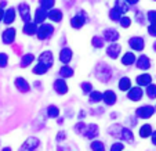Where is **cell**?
I'll return each instance as SVG.
<instances>
[{
	"mask_svg": "<svg viewBox=\"0 0 156 151\" xmlns=\"http://www.w3.org/2000/svg\"><path fill=\"white\" fill-rule=\"evenodd\" d=\"M108 133L111 136L116 137V139H120L123 142H127V143H133L134 142V134L133 132L130 131L129 127H124L122 126L120 123H113L109 126L108 129Z\"/></svg>",
	"mask_w": 156,
	"mask_h": 151,
	"instance_id": "6da1fadb",
	"label": "cell"
},
{
	"mask_svg": "<svg viewBox=\"0 0 156 151\" xmlns=\"http://www.w3.org/2000/svg\"><path fill=\"white\" fill-rule=\"evenodd\" d=\"M94 74H95V78H97L100 82L106 83L112 78V68H111L106 62H100V64L95 67Z\"/></svg>",
	"mask_w": 156,
	"mask_h": 151,
	"instance_id": "7a4b0ae2",
	"label": "cell"
},
{
	"mask_svg": "<svg viewBox=\"0 0 156 151\" xmlns=\"http://www.w3.org/2000/svg\"><path fill=\"white\" fill-rule=\"evenodd\" d=\"M54 33V27L50 24H41L40 27H39L37 32H36V36H37V39H40V40H46V39L51 38Z\"/></svg>",
	"mask_w": 156,
	"mask_h": 151,
	"instance_id": "3957f363",
	"label": "cell"
},
{
	"mask_svg": "<svg viewBox=\"0 0 156 151\" xmlns=\"http://www.w3.org/2000/svg\"><path fill=\"white\" fill-rule=\"evenodd\" d=\"M153 114H155V107L152 105H142L136 111V116L141 119H149L151 116H153Z\"/></svg>",
	"mask_w": 156,
	"mask_h": 151,
	"instance_id": "277c9868",
	"label": "cell"
},
{
	"mask_svg": "<svg viewBox=\"0 0 156 151\" xmlns=\"http://www.w3.org/2000/svg\"><path fill=\"white\" fill-rule=\"evenodd\" d=\"M86 20H87V14L82 10V11H79L75 17L71 18V27L75 28V29H80V28L86 24Z\"/></svg>",
	"mask_w": 156,
	"mask_h": 151,
	"instance_id": "5b68a950",
	"label": "cell"
},
{
	"mask_svg": "<svg viewBox=\"0 0 156 151\" xmlns=\"http://www.w3.org/2000/svg\"><path fill=\"white\" fill-rule=\"evenodd\" d=\"M39 64H41L43 67H46L47 69H50L54 64V57H53V53L51 51H43V53L39 56V60H37Z\"/></svg>",
	"mask_w": 156,
	"mask_h": 151,
	"instance_id": "8992f818",
	"label": "cell"
},
{
	"mask_svg": "<svg viewBox=\"0 0 156 151\" xmlns=\"http://www.w3.org/2000/svg\"><path fill=\"white\" fill-rule=\"evenodd\" d=\"M39 145H40V140H39L37 137L30 136L24 142V144L20 148V151H35Z\"/></svg>",
	"mask_w": 156,
	"mask_h": 151,
	"instance_id": "52a82bcc",
	"label": "cell"
},
{
	"mask_svg": "<svg viewBox=\"0 0 156 151\" xmlns=\"http://www.w3.org/2000/svg\"><path fill=\"white\" fill-rule=\"evenodd\" d=\"M98 134H100V127H98V125L97 123H88L87 126H86V131H84V133H83V136H84L86 139L93 142Z\"/></svg>",
	"mask_w": 156,
	"mask_h": 151,
	"instance_id": "ba28073f",
	"label": "cell"
},
{
	"mask_svg": "<svg viewBox=\"0 0 156 151\" xmlns=\"http://www.w3.org/2000/svg\"><path fill=\"white\" fill-rule=\"evenodd\" d=\"M129 46L136 51H142L145 47V40L141 36H133L129 39Z\"/></svg>",
	"mask_w": 156,
	"mask_h": 151,
	"instance_id": "9c48e42d",
	"label": "cell"
},
{
	"mask_svg": "<svg viewBox=\"0 0 156 151\" xmlns=\"http://www.w3.org/2000/svg\"><path fill=\"white\" fill-rule=\"evenodd\" d=\"M54 90H55L57 94L59 96H64L68 93V85H66V82H65L64 79H61V78H58V79L54 80V85H53Z\"/></svg>",
	"mask_w": 156,
	"mask_h": 151,
	"instance_id": "30bf717a",
	"label": "cell"
},
{
	"mask_svg": "<svg viewBox=\"0 0 156 151\" xmlns=\"http://www.w3.org/2000/svg\"><path fill=\"white\" fill-rule=\"evenodd\" d=\"M120 38L119 32L113 28H108V29L104 31V42H109V43H116V40Z\"/></svg>",
	"mask_w": 156,
	"mask_h": 151,
	"instance_id": "8fae6325",
	"label": "cell"
},
{
	"mask_svg": "<svg viewBox=\"0 0 156 151\" xmlns=\"http://www.w3.org/2000/svg\"><path fill=\"white\" fill-rule=\"evenodd\" d=\"M18 10H20V15H21V18H22V21H24L25 24L30 22V7H29V4L28 3H20Z\"/></svg>",
	"mask_w": 156,
	"mask_h": 151,
	"instance_id": "7c38bea8",
	"label": "cell"
},
{
	"mask_svg": "<svg viewBox=\"0 0 156 151\" xmlns=\"http://www.w3.org/2000/svg\"><path fill=\"white\" fill-rule=\"evenodd\" d=\"M120 51H122V46L119 45V43H111V45L106 47V54H108L109 58H112V60L118 58Z\"/></svg>",
	"mask_w": 156,
	"mask_h": 151,
	"instance_id": "4fadbf2b",
	"label": "cell"
},
{
	"mask_svg": "<svg viewBox=\"0 0 156 151\" xmlns=\"http://www.w3.org/2000/svg\"><path fill=\"white\" fill-rule=\"evenodd\" d=\"M14 85H15V87L18 89V92H21V93H28L30 90V85L28 83V80H25L24 78H15V80H14Z\"/></svg>",
	"mask_w": 156,
	"mask_h": 151,
	"instance_id": "5bb4252c",
	"label": "cell"
},
{
	"mask_svg": "<svg viewBox=\"0 0 156 151\" xmlns=\"http://www.w3.org/2000/svg\"><path fill=\"white\" fill-rule=\"evenodd\" d=\"M102 100L106 105H115L118 101V96L113 90H105V93H102Z\"/></svg>",
	"mask_w": 156,
	"mask_h": 151,
	"instance_id": "9a60e30c",
	"label": "cell"
},
{
	"mask_svg": "<svg viewBox=\"0 0 156 151\" xmlns=\"http://www.w3.org/2000/svg\"><path fill=\"white\" fill-rule=\"evenodd\" d=\"M15 32H17V31H15L14 28H7V29L4 31L3 35H2V40H3L4 45H11L12 42L15 40Z\"/></svg>",
	"mask_w": 156,
	"mask_h": 151,
	"instance_id": "2e32d148",
	"label": "cell"
},
{
	"mask_svg": "<svg viewBox=\"0 0 156 151\" xmlns=\"http://www.w3.org/2000/svg\"><path fill=\"white\" fill-rule=\"evenodd\" d=\"M136 64H137V68L142 69V71H147V69L151 68V60L145 54H142L138 58H136Z\"/></svg>",
	"mask_w": 156,
	"mask_h": 151,
	"instance_id": "e0dca14e",
	"label": "cell"
},
{
	"mask_svg": "<svg viewBox=\"0 0 156 151\" xmlns=\"http://www.w3.org/2000/svg\"><path fill=\"white\" fill-rule=\"evenodd\" d=\"M73 58V51L69 47H64L61 51H59V61L64 62V64H69Z\"/></svg>",
	"mask_w": 156,
	"mask_h": 151,
	"instance_id": "ac0fdd59",
	"label": "cell"
},
{
	"mask_svg": "<svg viewBox=\"0 0 156 151\" xmlns=\"http://www.w3.org/2000/svg\"><path fill=\"white\" fill-rule=\"evenodd\" d=\"M142 96H144V92H142L141 87H131V89L129 90V93H127V97H129V100L131 101H140L142 98Z\"/></svg>",
	"mask_w": 156,
	"mask_h": 151,
	"instance_id": "d6986e66",
	"label": "cell"
},
{
	"mask_svg": "<svg viewBox=\"0 0 156 151\" xmlns=\"http://www.w3.org/2000/svg\"><path fill=\"white\" fill-rule=\"evenodd\" d=\"M47 14H48V11L47 10H44V9H41V7H37L36 9V11H35V24L37 25V24H44V21H46V18H47Z\"/></svg>",
	"mask_w": 156,
	"mask_h": 151,
	"instance_id": "ffe728a7",
	"label": "cell"
},
{
	"mask_svg": "<svg viewBox=\"0 0 156 151\" xmlns=\"http://www.w3.org/2000/svg\"><path fill=\"white\" fill-rule=\"evenodd\" d=\"M62 17H64V14L59 9H51L47 14V18H50V21H53V22H61Z\"/></svg>",
	"mask_w": 156,
	"mask_h": 151,
	"instance_id": "44dd1931",
	"label": "cell"
},
{
	"mask_svg": "<svg viewBox=\"0 0 156 151\" xmlns=\"http://www.w3.org/2000/svg\"><path fill=\"white\" fill-rule=\"evenodd\" d=\"M136 82L138 86H149L152 83V76L149 74H141L136 78Z\"/></svg>",
	"mask_w": 156,
	"mask_h": 151,
	"instance_id": "7402d4cb",
	"label": "cell"
},
{
	"mask_svg": "<svg viewBox=\"0 0 156 151\" xmlns=\"http://www.w3.org/2000/svg\"><path fill=\"white\" fill-rule=\"evenodd\" d=\"M58 74H59V76H61V79H68V78H72L73 76V69H72V67H69V65H62L61 68H59V71H58Z\"/></svg>",
	"mask_w": 156,
	"mask_h": 151,
	"instance_id": "603a6c76",
	"label": "cell"
},
{
	"mask_svg": "<svg viewBox=\"0 0 156 151\" xmlns=\"http://www.w3.org/2000/svg\"><path fill=\"white\" fill-rule=\"evenodd\" d=\"M14 21H15V9H12V7L11 9H7L3 15V22L10 25V24H12Z\"/></svg>",
	"mask_w": 156,
	"mask_h": 151,
	"instance_id": "cb8c5ba5",
	"label": "cell"
},
{
	"mask_svg": "<svg viewBox=\"0 0 156 151\" xmlns=\"http://www.w3.org/2000/svg\"><path fill=\"white\" fill-rule=\"evenodd\" d=\"M136 62V54L131 53V51H127L126 54H123V57H122V64L126 67L129 65H133Z\"/></svg>",
	"mask_w": 156,
	"mask_h": 151,
	"instance_id": "d4e9b609",
	"label": "cell"
},
{
	"mask_svg": "<svg viewBox=\"0 0 156 151\" xmlns=\"http://www.w3.org/2000/svg\"><path fill=\"white\" fill-rule=\"evenodd\" d=\"M133 86H131V79H130L129 76H123L120 80H119V90H122V92H127V90H130Z\"/></svg>",
	"mask_w": 156,
	"mask_h": 151,
	"instance_id": "484cf974",
	"label": "cell"
},
{
	"mask_svg": "<svg viewBox=\"0 0 156 151\" xmlns=\"http://www.w3.org/2000/svg\"><path fill=\"white\" fill-rule=\"evenodd\" d=\"M24 33L25 35H28V36H32V35H36V32H37V25L35 24V22H28V24H25L24 25Z\"/></svg>",
	"mask_w": 156,
	"mask_h": 151,
	"instance_id": "4316f807",
	"label": "cell"
},
{
	"mask_svg": "<svg viewBox=\"0 0 156 151\" xmlns=\"http://www.w3.org/2000/svg\"><path fill=\"white\" fill-rule=\"evenodd\" d=\"M153 132V129H152V126H151L149 123H144L141 127H140V137L141 139H147V137H149L151 136V133Z\"/></svg>",
	"mask_w": 156,
	"mask_h": 151,
	"instance_id": "83f0119b",
	"label": "cell"
},
{
	"mask_svg": "<svg viewBox=\"0 0 156 151\" xmlns=\"http://www.w3.org/2000/svg\"><path fill=\"white\" fill-rule=\"evenodd\" d=\"M33 61H35V56H33V54H30V53L24 54V56H22V60H21V67H22V68H27V67L30 65Z\"/></svg>",
	"mask_w": 156,
	"mask_h": 151,
	"instance_id": "f1b7e54d",
	"label": "cell"
},
{
	"mask_svg": "<svg viewBox=\"0 0 156 151\" xmlns=\"http://www.w3.org/2000/svg\"><path fill=\"white\" fill-rule=\"evenodd\" d=\"M115 9L118 10L120 14H123V13H127L130 10V6L127 4V2H123V0H118L115 3Z\"/></svg>",
	"mask_w": 156,
	"mask_h": 151,
	"instance_id": "f546056e",
	"label": "cell"
},
{
	"mask_svg": "<svg viewBox=\"0 0 156 151\" xmlns=\"http://www.w3.org/2000/svg\"><path fill=\"white\" fill-rule=\"evenodd\" d=\"M88 97H90L88 100H90V103L91 104H97V103H100V101L102 100V93L98 92V90H93Z\"/></svg>",
	"mask_w": 156,
	"mask_h": 151,
	"instance_id": "4dcf8cb0",
	"label": "cell"
},
{
	"mask_svg": "<svg viewBox=\"0 0 156 151\" xmlns=\"http://www.w3.org/2000/svg\"><path fill=\"white\" fill-rule=\"evenodd\" d=\"M90 148L91 151H105V144L101 140H93L90 143Z\"/></svg>",
	"mask_w": 156,
	"mask_h": 151,
	"instance_id": "1f68e13d",
	"label": "cell"
},
{
	"mask_svg": "<svg viewBox=\"0 0 156 151\" xmlns=\"http://www.w3.org/2000/svg\"><path fill=\"white\" fill-rule=\"evenodd\" d=\"M59 108L57 105H48L47 107V115H48V118H58V115H59Z\"/></svg>",
	"mask_w": 156,
	"mask_h": 151,
	"instance_id": "d6a6232c",
	"label": "cell"
},
{
	"mask_svg": "<svg viewBox=\"0 0 156 151\" xmlns=\"http://www.w3.org/2000/svg\"><path fill=\"white\" fill-rule=\"evenodd\" d=\"M109 18H111V21H113V22H119L122 18V14L113 7V9H111V11H109Z\"/></svg>",
	"mask_w": 156,
	"mask_h": 151,
	"instance_id": "836d02e7",
	"label": "cell"
},
{
	"mask_svg": "<svg viewBox=\"0 0 156 151\" xmlns=\"http://www.w3.org/2000/svg\"><path fill=\"white\" fill-rule=\"evenodd\" d=\"M91 45H93V47H95V49H101V47H104L105 42H104V39L100 38V36H94V38L91 39Z\"/></svg>",
	"mask_w": 156,
	"mask_h": 151,
	"instance_id": "e575fe53",
	"label": "cell"
},
{
	"mask_svg": "<svg viewBox=\"0 0 156 151\" xmlns=\"http://www.w3.org/2000/svg\"><path fill=\"white\" fill-rule=\"evenodd\" d=\"M147 96L151 100H155L156 98V85L151 83L149 86H147Z\"/></svg>",
	"mask_w": 156,
	"mask_h": 151,
	"instance_id": "d590c367",
	"label": "cell"
},
{
	"mask_svg": "<svg viewBox=\"0 0 156 151\" xmlns=\"http://www.w3.org/2000/svg\"><path fill=\"white\" fill-rule=\"evenodd\" d=\"M39 4H40L41 9H44V10H47V11H50V10L54 7L55 2H54V0H41Z\"/></svg>",
	"mask_w": 156,
	"mask_h": 151,
	"instance_id": "8d00e7d4",
	"label": "cell"
},
{
	"mask_svg": "<svg viewBox=\"0 0 156 151\" xmlns=\"http://www.w3.org/2000/svg\"><path fill=\"white\" fill-rule=\"evenodd\" d=\"M32 71H33V74H35V75H44L46 72L48 71V69L46 68V67H43L41 64H39V62H37V65L33 67Z\"/></svg>",
	"mask_w": 156,
	"mask_h": 151,
	"instance_id": "74e56055",
	"label": "cell"
},
{
	"mask_svg": "<svg viewBox=\"0 0 156 151\" xmlns=\"http://www.w3.org/2000/svg\"><path fill=\"white\" fill-rule=\"evenodd\" d=\"M86 126L87 125L84 123V122H82V121H79L76 125H75V127H73V131L76 132L77 134H83L84 133V131H86Z\"/></svg>",
	"mask_w": 156,
	"mask_h": 151,
	"instance_id": "f35d334b",
	"label": "cell"
},
{
	"mask_svg": "<svg viewBox=\"0 0 156 151\" xmlns=\"http://www.w3.org/2000/svg\"><path fill=\"white\" fill-rule=\"evenodd\" d=\"M80 87H82V92H83V94H90V93L93 92V85L90 82H83L82 85H80Z\"/></svg>",
	"mask_w": 156,
	"mask_h": 151,
	"instance_id": "ab89813d",
	"label": "cell"
},
{
	"mask_svg": "<svg viewBox=\"0 0 156 151\" xmlns=\"http://www.w3.org/2000/svg\"><path fill=\"white\" fill-rule=\"evenodd\" d=\"M119 24H120L122 28L127 29V28H130V25H131V18L130 17H122L120 21H119Z\"/></svg>",
	"mask_w": 156,
	"mask_h": 151,
	"instance_id": "60d3db41",
	"label": "cell"
},
{
	"mask_svg": "<svg viewBox=\"0 0 156 151\" xmlns=\"http://www.w3.org/2000/svg\"><path fill=\"white\" fill-rule=\"evenodd\" d=\"M9 64V56L6 53H0V68H4Z\"/></svg>",
	"mask_w": 156,
	"mask_h": 151,
	"instance_id": "b9f144b4",
	"label": "cell"
},
{
	"mask_svg": "<svg viewBox=\"0 0 156 151\" xmlns=\"http://www.w3.org/2000/svg\"><path fill=\"white\" fill-rule=\"evenodd\" d=\"M147 18L151 24H155L156 22V10H149V11L147 13Z\"/></svg>",
	"mask_w": 156,
	"mask_h": 151,
	"instance_id": "7bdbcfd3",
	"label": "cell"
},
{
	"mask_svg": "<svg viewBox=\"0 0 156 151\" xmlns=\"http://www.w3.org/2000/svg\"><path fill=\"white\" fill-rule=\"evenodd\" d=\"M124 150V144L123 143H113L111 145V151H123Z\"/></svg>",
	"mask_w": 156,
	"mask_h": 151,
	"instance_id": "ee69618b",
	"label": "cell"
},
{
	"mask_svg": "<svg viewBox=\"0 0 156 151\" xmlns=\"http://www.w3.org/2000/svg\"><path fill=\"white\" fill-rule=\"evenodd\" d=\"M148 33H149L151 36H155L156 38V22L155 24H151L149 27H148Z\"/></svg>",
	"mask_w": 156,
	"mask_h": 151,
	"instance_id": "f6af8a7d",
	"label": "cell"
},
{
	"mask_svg": "<svg viewBox=\"0 0 156 151\" xmlns=\"http://www.w3.org/2000/svg\"><path fill=\"white\" fill-rule=\"evenodd\" d=\"M136 18H137V22H140V24H144V15H142L141 11H137L136 13Z\"/></svg>",
	"mask_w": 156,
	"mask_h": 151,
	"instance_id": "bcb514c9",
	"label": "cell"
},
{
	"mask_svg": "<svg viewBox=\"0 0 156 151\" xmlns=\"http://www.w3.org/2000/svg\"><path fill=\"white\" fill-rule=\"evenodd\" d=\"M151 140H152V144L156 145V131H153L152 133H151Z\"/></svg>",
	"mask_w": 156,
	"mask_h": 151,
	"instance_id": "7dc6e473",
	"label": "cell"
},
{
	"mask_svg": "<svg viewBox=\"0 0 156 151\" xmlns=\"http://www.w3.org/2000/svg\"><path fill=\"white\" fill-rule=\"evenodd\" d=\"M65 139V133L64 132H61V133L57 134V142H59V140H64Z\"/></svg>",
	"mask_w": 156,
	"mask_h": 151,
	"instance_id": "c3c4849f",
	"label": "cell"
},
{
	"mask_svg": "<svg viewBox=\"0 0 156 151\" xmlns=\"http://www.w3.org/2000/svg\"><path fill=\"white\" fill-rule=\"evenodd\" d=\"M3 15H4V11H3L2 9H0V21L3 20Z\"/></svg>",
	"mask_w": 156,
	"mask_h": 151,
	"instance_id": "681fc988",
	"label": "cell"
},
{
	"mask_svg": "<svg viewBox=\"0 0 156 151\" xmlns=\"http://www.w3.org/2000/svg\"><path fill=\"white\" fill-rule=\"evenodd\" d=\"M2 151H11V148H10V147H6V148H3Z\"/></svg>",
	"mask_w": 156,
	"mask_h": 151,
	"instance_id": "f907efd6",
	"label": "cell"
},
{
	"mask_svg": "<svg viewBox=\"0 0 156 151\" xmlns=\"http://www.w3.org/2000/svg\"><path fill=\"white\" fill-rule=\"evenodd\" d=\"M153 49H155V51H156V42H155V45H153Z\"/></svg>",
	"mask_w": 156,
	"mask_h": 151,
	"instance_id": "816d5d0a",
	"label": "cell"
},
{
	"mask_svg": "<svg viewBox=\"0 0 156 151\" xmlns=\"http://www.w3.org/2000/svg\"><path fill=\"white\" fill-rule=\"evenodd\" d=\"M155 111H156V108H155Z\"/></svg>",
	"mask_w": 156,
	"mask_h": 151,
	"instance_id": "f5cc1de1",
	"label": "cell"
}]
</instances>
